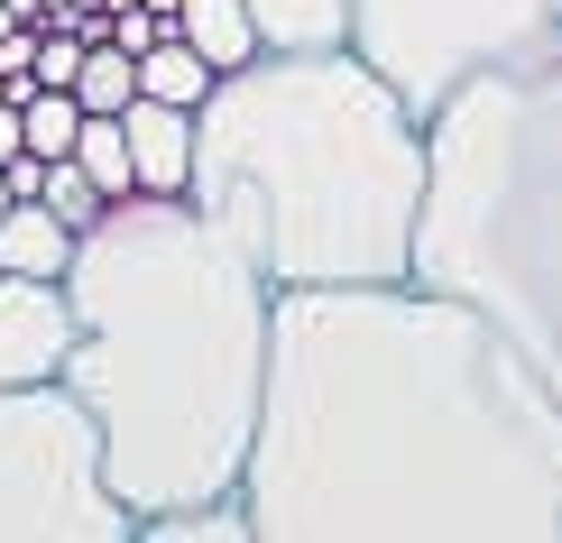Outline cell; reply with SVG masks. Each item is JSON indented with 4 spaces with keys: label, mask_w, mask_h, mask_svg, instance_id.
I'll return each mask as SVG.
<instances>
[{
    "label": "cell",
    "mask_w": 562,
    "mask_h": 543,
    "mask_svg": "<svg viewBox=\"0 0 562 543\" xmlns=\"http://www.w3.org/2000/svg\"><path fill=\"white\" fill-rule=\"evenodd\" d=\"M240 507L259 543H562V396L425 276L277 286Z\"/></svg>",
    "instance_id": "cell-1"
},
{
    "label": "cell",
    "mask_w": 562,
    "mask_h": 543,
    "mask_svg": "<svg viewBox=\"0 0 562 543\" xmlns=\"http://www.w3.org/2000/svg\"><path fill=\"white\" fill-rule=\"evenodd\" d=\"M75 360L65 387L102 423V470L121 507L148 516L240 498L268 396L277 286L194 194H121L83 222L75 268Z\"/></svg>",
    "instance_id": "cell-2"
},
{
    "label": "cell",
    "mask_w": 562,
    "mask_h": 543,
    "mask_svg": "<svg viewBox=\"0 0 562 543\" xmlns=\"http://www.w3.org/2000/svg\"><path fill=\"white\" fill-rule=\"evenodd\" d=\"M184 194L259 258L268 286L415 276L425 111L360 46L323 56L259 46L203 92Z\"/></svg>",
    "instance_id": "cell-3"
},
{
    "label": "cell",
    "mask_w": 562,
    "mask_h": 543,
    "mask_svg": "<svg viewBox=\"0 0 562 543\" xmlns=\"http://www.w3.org/2000/svg\"><path fill=\"white\" fill-rule=\"evenodd\" d=\"M415 276L480 304L562 396V46L461 83L425 121Z\"/></svg>",
    "instance_id": "cell-4"
},
{
    "label": "cell",
    "mask_w": 562,
    "mask_h": 543,
    "mask_svg": "<svg viewBox=\"0 0 562 543\" xmlns=\"http://www.w3.org/2000/svg\"><path fill=\"white\" fill-rule=\"evenodd\" d=\"M0 543H138L102 470V423L65 377L0 387Z\"/></svg>",
    "instance_id": "cell-5"
},
{
    "label": "cell",
    "mask_w": 562,
    "mask_h": 543,
    "mask_svg": "<svg viewBox=\"0 0 562 543\" xmlns=\"http://www.w3.org/2000/svg\"><path fill=\"white\" fill-rule=\"evenodd\" d=\"M350 46L434 121L461 83L553 56L562 0H350Z\"/></svg>",
    "instance_id": "cell-6"
},
{
    "label": "cell",
    "mask_w": 562,
    "mask_h": 543,
    "mask_svg": "<svg viewBox=\"0 0 562 543\" xmlns=\"http://www.w3.org/2000/svg\"><path fill=\"white\" fill-rule=\"evenodd\" d=\"M75 360V304L65 276H10L0 268V387H46Z\"/></svg>",
    "instance_id": "cell-7"
},
{
    "label": "cell",
    "mask_w": 562,
    "mask_h": 543,
    "mask_svg": "<svg viewBox=\"0 0 562 543\" xmlns=\"http://www.w3.org/2000/svg\"><path fill=\"white\" fill-rule=\"evenodd\" d=\"M121 129H130V157H138V194H184V176H194V111L138 92L121 111Z\"/></svg>",
    "instance_id": "cell-8"
},
{
    "label": "cell",
    "mask_w": 562,
    "mask_h": 543,
    "mask_svg": "<svg viewBox=\"0 0 562 543\" xmlns=\"http://www.w3.org/2000/svg\"><path fill=\"white\" fill-rule=\"evenodd\" d=\"M75 240L83 230L65 222L56 203H37V194H19L10 212H0V268L10 276H65L75 268Z\"/></svg>",
    "instance_id": "cell-9"
},
{
    "label": "cell",
    "mask_w": 562,
    "mask_h": 543,
    "mask_svg": "<svg viewBox=\"0 0 562 543\" xmlns=\"http://www.w3.org/2000/svg\"><path fill=\"white\" fill-rule=\"evenodd\" d=\"M249 19H259V46H277V56L350 46V0H249Z\"/></svg>",
    "instance_id": "cell-10"
},
{
    "label": "cell",
    "mask_w": 562,
    "mask_h": 543,
    "mask_svg": "<svg viewBox=\"0 0 562 543\" xmlns=\"http://www.w3.org/2000/svg\"><path fill=\"white\" fill-rule=\"evenodd\" d=\"M222 75H213V56H203L194 37L184 29H167L148 46V56H138V92H157V102H184V111H203V92H213Z\"/></svg>",
    "instance_id": "cell-11"
},
{
    "label": "cell",
    "mask_w": 562,
    "mask_h": 543,
    "mask_svg": "<svg viewBox=\"0 0 562 543\" xmlns=\"http://www.w3.org/2000/svg\"><path fill=\"white\" fill-rule=\"evenodd\" d=\"M176 29L194 37L203 56H213V75H231V65L259 56V19H249V0H184Z\"/></svg>",
    "instance_id": "cell-12"
},
{
    "label": "cell",
    "mask_w": 562,
    "mask_h": 543,
    "mask_svg": "<svg viewBox=\"0 0 562 543\" xmlns=\"http://www.w3.org/2000/svg\"><path fill=\"white\" fill-rule=\"evenodd\" d=\"M75 167L102 184L111 203L138 194V157H130V129H121V111H83V138H75Z\"/></svg>",
    "instance_id": "cell-13"
},
{
    "label": "cell",
    "mask_w": 562,
    "mask_h": 543,
    "mask_svg": "<svg viewBox=\"0 0 562 543\" xmlns=\"http://www.w3.org/2000/svg\"><path fill=\"white\" fill-rule=\"evenodd\" d=\"M138 543H259L240 498H213V507H176V516H148Z\"/></svg>",
    "instance_id": "cell-14"
},
{
    "label": "cell",
    "mask_w": 562,
    "mask_h": 543,
    "mask_svg": "<svg viewBox=\"0 0 562 543\" xmlns=\"http://www.w3.org/2000/svg\"><path fill=\"white\" fill-rule=\"evenodd\" d=\"M19 138H29L37 157H75V138H83V102L65 83H37L29 102H19Z\"/></svg>",
    "instance_id": "cell-15"
},
{
    "label": "cell",
    "mask_w": 562,
    "mask_h": 543,
    "mask_svg": "<svg viewBox=\"0 0 562 543\" xmlns=\"http://www.w3.org/2000/svg\"><path fill=\"white\" fill-rule=\"evenodd\" d=\"M75 102L83 111H130L138 102V56H130V46H111V37H92L83 46V75H75Z\"/></svg>",
    "instance_id": "cell-16"
},
{
    "label": "cell",
    "mask_w": 562,
    "mask_h": 543,
    "mask_svg": "<svg viewBox=\"0 0 562 543\" xmlns=\"http://www.w3.org/2000/svg\"><path fill=\"white\" fill-rule=\"evenodd\" d=\"M37 203H56L65 222L83 230V222H102V203H111V194H102V184H92V176L75 167V157H46V194H37Z\"/></svg>",
    "instance_id": "cell-17"
},
{
    "label": "cell",
    "mask_w": 562,
    "mask_h": 543,
    "mask_svg": "<svg viewBox=\"0 0 562 543\" xmlns=\"http://www.w3.org/2000/svg\"><path fill=\"white\" fill-rule=\"evenodd\" d=\"M19 148H29V138H19V102H0V167H10Z\"/></svg>",
    "instance_id": "cell-18"
}]
</instances>
